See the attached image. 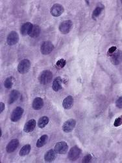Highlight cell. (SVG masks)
<instances>
[{"mask_svg": "<svg viewBox=\"0 0 122 163\" xmlns=\"http://www.w3.org/2000/svg\"><path fill=\"white\" fill-rule=\"evenodd\" d=\"M36 121L34 119H31L30 120H29L25 123L24 127V131L29 133L32 132L33 130H34L35 127H36Z\"/></svg>", "mask_w": 122, "mask_h": 163, "instance_id": "14", "label": "cell"}, {"mask_svg": "<svg viewBox=\"0 0 122 163\" xmlns=\"http://www.w3.org/2000/svg\"><path fill=\"white\" fill-rule=\"evenodd\" d=\"M31 149V147L30 144H26V145L24 146L21 148L19 154L21 157H24L25 156V155H27L30 153Z\"/></svg>", "mask_w": 122, "mask_h": 163, "instance_id": "21", "label": "cell"}, {"mask_svg": "<svg viewBox=\"0 0 122 163\" xmlns=\"http://www.w3.org/2000/svg\"><path fill=\"white\" fill-rule=\"evenodd\" d=\"M103 10V8H101V7H96V8L94 9L93 14H92V17L94 18L98 17L99 15H100V14L101 13Z\"/></svg>", "mask_w": 122, "mask_h": 163, "instance_id": "25", "label": "cell"}, {"mask_svg": "<svg viewBox=\"0 0 122 163\" xmlns=\"http://www.w3.org/2000/svg\"><path fill=\"white\" fill-rule=\"evenodd\" d=\"M19 146V140L16 139L11 140L6 146V151L7 153H10L14 152Z\"/></svg>", "mask_w": 122, "mask_h": 163, "instance_id": "11", "label": "cell"}, {"mask_svg": "<svg viewBox=\"0 0 122 163\" xmlns=\"http://www.w3.org/2000/svg\"><path fill=\"white\" fill-rule=\"evenodd\" d=\"M55 151L58 154H65L68 151V145L64 141L57 142L55 146Z\"/></svg>", "mask_w": 122, "mask_h": 163, "instance_id": "8", "label": "cell"}, {"mask_svg": "<svg viewBox=\"0 0 122 163\" xmlns=\"http://www.w3.org/2000/svg\"><path fill=\"white\" fill-rule=\"evenodd\" d=\"M81 153V150L78 146H75L72 147L69 151V153L68 155V157L69 159V160L72 161H75L79 157Z\"/></svg>", "mask_w": 122, "mask_h": 163, "instance_id": "4", "label": "cell"}, {"mask_svg": "<svg viewBox=\"0 0 122 163\" xmlns=\"http://www.w3.org/2000/svg\"><path fill=\"white\" fill-rule=\"evenodd\" d=\"M62 80L61 77H57L55 78L53 82L52 88L55 92H58L62 89Z\"/></svg>", "mask_w": 122, "mask_h": 163, "instance_id": "18", "label": "cell"}, {"mask_svg": "<svg viewBox=\"0 0 122 163\" xmlns=\"http://www.w3.org/2000/svg\"><path fill=\"white\" fill-rule=\"evenodd\" d=\"M116 105L119 109H122V96L118 98L116 102Z\"/></svg>", "mask_w": 122, "mask_h": 163, "instance_id": "29", "label": "cell"}, {"mask_svg": "<svg viewBox=\"0 0 122 163\" xmlns=\"http://www.w3.org/2000/svg\"><path fill=\"white\" fill-rule=\"evenodd\" d=\"M40 34V27L38 26V25H33L32 27L31 31L29 33V36H30L31 38H36L38 37Z\"/></svg>", "mask_w": 122, "mask_h": 163, "instance_id": "20", "label": "cell"}, {"mask_svg": "<svg viewBox=\"0 0 122 163\" xmlns=\"http://www.w3.org/2000/svg\"><path fill=\"white\" fill-rule=\"evenodd\" d=\"M0 132H1V136H2V131H1V129H0Z\"/></svg>", "mask_w": 122, "mask_h": 163, "instance_id": "32", "label": "cell"}, {"mask_svg": "<svg viewBox=\"0 0 122 163\" xmlns=\"http://www.w3.org/2000/svg\"><path fill=\"white\" fill-rule=\"evenodd\" d=\"M49 118L47 116H42L40 118L38 122V126L40 128H44L46 125H47V124L49 123Z\"/></svg>", "mask_w": 122, "mask_h": 163, "instance_id": "23", "label": "cell"}, {"mask_svg": "<svg viewBox=\"0 0 122 163\" xmlns=\"http://www.w3.org/2000/svg\"><path fill=\"white\" fill-rule=\"evenodd\" d=\"M73 98L72 96H68L66 97L62 102V107L64 109H70L73 105Z\"/></svg>", "mask_w": 122, "mask_h": 163, "instance_id": "16", "label": "cell"}, {"mask_svg": "<svg viewBox=\"0 0 122 163\" xmlns=\"http://www.w3.org/2000/svg\"><path fill=\"white\" fill-rule=\"evenodd\" d=\"M31 68V62L28 59H23L18 66V71L21 74L27 73Z\"/></svg>", "mask_w": 122, "mask_h": 163, "instance_id": "2", "label": "cell"}, {"mask_svg": "<svg viewBox=\"0 0 122 163\" xmlns=\"http://www.w3.org/2000/svg\"><path fill=\"white\" fill-rule=\"evenodd\" d=\"M116 51V46H112L111 47L109 48V50L108 51V53L109 54H112L114 53L115 51Z\"/></svg>", "mask_w": 122, "mask_h": 163, "instance_id": "30", "label": "cell"}, {"mask_svg": "<svg viewBox=\"0 0 122 163\" xmlns=\"http://www.w3.org/2000/svg\"><path fill=\"white\" fill-rule=\"evenodd\" d=\"M14 77H7V78L5 79V82H4V85L5 87L6 88H11L13 87V83H14Z\"/></svg>", "mask_w": 122, "mask_h": 163, "instance_id": "24", "label": "cell"}, {"mask_svg": "<svg viewBox=\"0 0 122 163\" xmlns=\"http://www.w3.org/2000/svg\"><path fill=\"white\" fill-rule=\"evenodd\" d=\"M66 64V62L63 59H61L57 62V66H58V68H64Z\"/></svg>", "mask_w": 122, "mask_h": 163, "instance_id": "27", "label": "cell"}, {"mask_svg": "<svg viewBox=\"0 0 122 163\" xmlns=\"http://www.w3.org/2000/svg\"><path fill=\"white\" fill-rule=\"evenodd\" d=\"M122 125V115L118 117L114 122V127H119Z\"/></svg>", "mask_w": 122, "mask_h": 163, "instance_id": "26", "label": "cell"}, {"mask_svg": "<svg viewBox=\"0 0 122 163\" xmlns=\"http://www.w3.org/2000/svg\"><path fill=\"white\" fill-rule=\"evenodd\" d=\"M53 79V73L50 70H44L40 73L38 81L40 84L46 85L49 84Z\"/></svg>", "mask_w": 122, "mask_h": 163, "instance_id": "1", "label": "cell"}, {"mask_svg": "<svg viewBox=\"0 0 122 163\" xmlns=\"http://www.w3.org/2000/svg\"><path fill=\"white\" fill-rule=\"evenodd\" d=\"M57 157V152L55 150H48L44 155V160L47 162H53Z\"/></svg>", "mask_w": 122, "mask_h": 163, "instance_id": "15", "label": "cell"}, {"mask_svg": "<svg viewBox=\"0 0 122 163\" xmlns=\"http://www.w3.org/2000/svg\"><path fill=\"white\" fill-rule=\"evenodd\" d=\"M24 109L21 107H18L14 109V110L11 113L10 120L13 122H16L21 118L24 113Z\"/></svg>", "mask_w": 122, "mask_h": 163, "instance_id": "7", "label": "cell"}, {"mask_svg": "<svg viewBox=\"0 0 122 163\" xmlns=\"http://www.w3.org/2000/svg\"><path fill=\"white\" fill-rule=\"evenodd\" d=\"M5 109V104L3 102L0 103V113H2Z\"/></svg>", "mask_w": 122, "mask_h": 163, "instance_id": "31", "label": "cell"}, {"mask_svg": "<svg viewBox=\"0 0 122 163\" xmlns=\"http://www.w3.org/2000/svg\"><path fill=\"white\" fill-rule=\"evenodd\" d=\"M54 49V46L52 44V42H51L50 41H45L44 42L41 47H40V51H41V53L43 55H49L52 52V51Z\"/></svg>", "mask_w": 122, "mask_h": 163, "instance_id": "5", "label": "cell"}, {"mask_svg": "<svg viewBox=\"0 0 122 163\" xmlns=\"http://www.w3.org/2000/svg\"><path fill=\"white\" fill-rule=\"evenodd\" d=\"M20 92L17 90H13L10 92L9 99H8V103L9 104H12V103L15 102L16 100L19 98Z\"/></svg>", "mask_w": 122, "mask_h": 163, "instance_id": "19", "label": "cell"}, {"mask_svg": "<svg viewBox=\"0 0 122 163\" xmlns=\"http://www.w3.org/2000/svg\"><path fill=\"white\" fill-rule=\"evenodd\" d=\"M64 11V8L63 6L61 4H58V3H55L51 8L50 13L53 16L58 17L62 15Z\"/></svg>", "mask_w": 122, "mask_h": 163, "instance_id": "6", "label": "cell"}, {"mask_svg": "<svg viewBox=\"0 0 122 163\" xmlns=\"http://www.w3.org/2000/svg\"><path fill=\"white\" fill-rule=\"evenodd\" d=\"M48 140V136L47 135H44L37 140L36 142V147H42L47 143Z\"/></svg>", "mask_w": 122, "mask_h": 163, "instance_id": "22", "label": "cell"}, {"mask_svg": "<svg viewBox=\"0 0 122 163\" xmlns=\"http://www.w3.org/2000/svg\"><path fill=\"white\" fill-rule=\"evenodd\" d=\"M76 125V121L74 119H69L66 121L62 125V130L64 132L68 133L72 132L75 128Z\"/></svg>", "mask_w": 122, "mask_h": 163, "instance_id": "9", "label": "cell"}, {"mask_svg": "<svg viewBox=\"0 0 122 163\" xmlns=\"http://www.w3.org/2000/svg\"><path fill=\"white\" fill-rule=\"evenodd\" d=\"M92 155L90 154H87V155H85V156L83 157L82 162L83 163H88L90 162L92 160Z\"/></svg>", "mask_w": 122, "mask_h": 163, "instance_id": "28", "label": "cell"}, {"mask_svg": "<svg viewBox=\"0 0 122 163\" xmlns=\"http://www.w3.org/2000/svg\"><path fill=\"white\" fill-rule=\"evenodd\" d=\"M33 25L31 23V22H26V23L24 24L21 25L20 29L21 34L24 36L29 35L30 33Z\"/></svg>", "mask_w": 122, "mask_h": 163, "instance_id": "13", "label": "cell"}, {"mask_svg": "<svg viewBox=\"0 0 122 163\" xmlns=\"http://www.w3.org/2000/svg\"><path fill=\"white\" fill-rule=\"evenodd\" d=\"M44 106V101L43 99L41 98H36L34 99L32 103V107L33 109L35 110H40Z\"/></svg>", "mask_w": 122, "mask_h": 163, "instance_id": "17", "label": "cell"}, {"mask_svg": "<svg viewBox=\"0 0 122 163\" xmlns=\"http://www.w3.org/2000/svg\"><path fill=\"white\" fill-rule=\"evenodd\" d=\"M111 62L114 65L120 64L122 62V51L118 50L111 55Z\"/></svg>", "mask_w": 122, "mask_h": 163, "instance_id": "12", "label": "cell"}, {"mask_svg": "<svg viewBox=\"0 0 122 163\" xmlns=\"http://www.w3.org/2000/svg\"><path fill=\"white\" fill-rule=\"evenodd\" d=\"M73 27V22L71 20H65L59 25L58 29L63 35H66L70 32Z\"/></svg>", "mask_w": 122, "mask_h": 163, "instance_id": "3", "label": "cell"}, {"mask_svg": "<svg viewBox=\"0 0 122 163\" xmlns=\"http://www.w3.org/2000/svg\"><path fill=\"white\" fill-rule=\"evenodd\" d=\"M18 40H19V35H18V33L13 31L7 36V43L9 46H14L18 43Z\"/></svg>", "mask_w": 122, "mask_h": 163, "instance_id": "10", "label": "cell"}]
</instances>
